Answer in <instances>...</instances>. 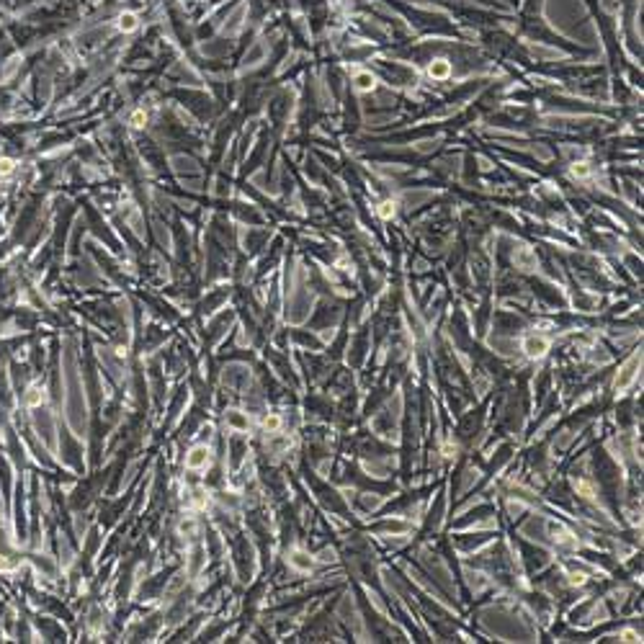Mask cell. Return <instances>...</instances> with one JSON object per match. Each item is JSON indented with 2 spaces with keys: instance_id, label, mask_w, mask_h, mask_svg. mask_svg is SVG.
<instances>
[{
  "instance_id": "cell-1",
  "label": "cell",
  "mask_w": 644,
  "mask_h": 644,
  "mask_svg": "<svg viewBox=\"0 0 644 644\" xmlns=\"http://www.w3.org/2000/svg\"><path fill=\"white\" fill-rule=\"evenodd\" d=\"M549 338L546 335H541V332H534V335H528L526 340H523V353L528 359H544L546 353H549Z\"/></svg>"
},
{
  "instance_id": "cell-2",
  "label": "cell",
  "mask_w": 644,
  "mask_h": 644,
  "mask_svg": "<svg viewBox=\"0 0 644 644\" xmlns=\"http://www.w3.org/2000/svg\"><path fill=\"white\" fill-rule=\"evenodd\" d=\"M211 464V451L206 446H193L188 454H186V466L193 472H201Z\"/></svg>"
},
{
  "instance_id": "cell-3",
  "label": "cell",
  "mask_w": 644,
  "mask_h": 644,
  "mask_svg": "<svg viewBox=\"0 0 644 644\" xmlns=\"http://www.w3.org/2000/svg\"><path fill=\"white\" fill-rule=\"evenodd\" d=\"M289 562H292V567L294 569H299V572H309L315 567V559L309 557L307 551H299V549H294L292 554H289Z\"/></svg>"
},
{
  "instance_id": "cell-4",
  "label": "cell",
  "mask_w": 644,
  "mask_h": 644,
  "mask_svg": "<svg viewBox=\"0 0 644 644\" xmlns=\"http://www.w3.org/2000/svg\"><path fill=\"white\" fill-rule=\"evenodd\" d=\"M227 425H230L232 431H237V433H245V431L250 428V420H248V415H242L240 410H232V412L227 415Z\"/></svg>"
},
{
  "instance_id": "cell-5",
  "label": "cell",
  "mask_w": 644,
  "mask_h": 644,
  "mask_svg": "<svg viewBox=\"0 0 644 644\" xmlns=\"http://www.w3.org/2000/svg\"><path fill=\"white\" fill-rule=\"evenodd\" d=\"M428 75H431V78H436V80H443V78H449V75H451V64H449L446 59H436V62H431V67H428Z\"/></svg>"
},
{
  "instance_id": "cell-6",
  "label": "cell",
  "mask_w": 644,
  "mask_h": 644,
  "mask_svg": "<svg viewBox=\"0 0 644 644\" xmlns=\"http://www.w3.org/2000/svg\"><path fill=\"white\" fill-rule=\"evenodd\" d=\"M551 534H554V541L562 544V546H575V544H577V539L572 536V531H567L564 526H554Z\"/></svg>"
},
{
  "instance_id": "cell-7",
  "label": "cell",
  "mask_w": 644,
  "mask_h": 644,
  "mask_svg": "<svg viewBox=\"0 0 644 644\" xmlns=\"http://www.w3.org/2000/svg\"><path fill=\"white\" fill-rule=\"evenodd\" d=\"M636 366H639V359H631V364L624 369V374H621L618 379H616V389H624V387L634 379V376H636Z\"/></svg>"
},
{
  "instance_id": "cell-8",
  "label": "cell",
  "mask_w": 644,
  "mask_h": 644,
  "mask_svg": "<svg viewBox=\"0 0 644 644\" xmlns=\"http://www.w3.org/2000/svg\"><path fill=\"white\" fill-rule=\"evenodd\" d=\"M516 263L521 265L523 271H531V268H534V265H536V255L531 253L528 248H521V250L516 253Z\"/></svg>"
},
{
  "instance_id": "cell-9",
  "label": "cell",
  "mask_w": 644,
  "mask_h": 644,
  "mask_svg": "<svg viewBox=\"0 0 644 644\" xmlns=\"http://www.w3.org/2000/svg\"><path fill=\"white\" fill-rule=\"evenodd\" d=\"M356 88H359V91H364V93H366V91H374V88H376V78L364 70V73L356 75Z\"/></svg>"
},
{
  "instance_id": "cell-10",
  "label": "cell",
  "mask_w": 644,
  "mask_h": 644,
  "mask_svg": "<svg viewBox=\"0 0 644 644\" xmlns=\"http://www.w3.org/2000/svg\"><path fill=\"white\" fill-rule=\"evenodd\" d=\"M260 425H263V431H265V433H278V431H281V417H278L276 412H268V415L263 417V423H260Z\"/></svg>"
},
{
  "instance_id": "cell-11",
  "label": "cell",
  "mask_w": 644,
  "mask_h": 644,
  "mask_svg": "<svg viewBox=\"0 0 644 644\" xmlns=\"http://www.w3.org/2000/svg\"><path fill=\"white\" fill-rule=\"evenodd\" d=\"M575 490H577V495H583V497H595V484L593 482H588V479H575Z\"/></svg>"
},
{
  "instance_id": "cell-12",
  "label": "cell",
  "mask_w": 644,
  "mask_h": 644,
  "mask_svg": "<svg viewBox=\"0 0 644 644\" xmlns=\"http://www.w3.org/2000/svg\"><path fill=\"white\" fill-rule=\"evenodd\" d=\"M376 214H379L382 219H392L397 214V204L394 201H382L379 206H376Z\"/></svg>"
},
{
  "instance_id": "cell-13",
  "label": "cell",
  "mask_w": 644,
  "mask_h": 644,
  "mask_svg": "<svg viewBox=\"0 0 644 644\" xmlns=\"http://www.w3.org/2000/svg\"><path fill=\"white\" fill-rule=\"evenodd\" d=\"M590 173L593 170H590L588 163H575L572 165V175H575V178H590Z\"/></svg>"
},
{
  "instance_id": "cell-14",
  "label": "cell",
  "mask_w": 644,
  "mask_h": 644,
  "mask_svg": "<svg viewBox=\"0 0 644 644\" xmlns=\"http://www.w3.org/2000/svg\"><path fill=\"white\" fill-rule=\"evenodd\" d=\"M26 402H29L31 407H34V405H41V402H44V392H41V389H31L29 397H26Z\"/></svg>"
},
{
  "instance_id": "cell-15",
  "label": "cell",
  "mask_w": 644,
  "mask_h": 644,
  "mask_svg": "<svg viewBox=\"0 0 644 644\" xmlns=\"http://www.w3.org/2000/svg\"><path fill=\"white\" fill-rule=\"evenodd\" d=\"M137 26V18L131 16V13H126V16H121V29H126V31H131Z\"/></svg>"
},
{
  "instance_id": "cell-16",
  "label": "cell",
  "mask_w": 644,
  "mask_h": 644,
  "mask_svg": "<svg viewBox=\"0 0 644 644\" xmlns=\"http://www.w3.org/2000/svg\"><path fill=\"white\" fill-rule=\"evenodd\" d=\"M145 121H147V116H145V111H137V114L131 116V124H134V126H145Z\"/></svg>"
},
{
  "instance_id": "cell-17",
  "label": "cell",
  "mask_w": 644,
  "mask_h": 644,
  "mask_svg": "<svg viewBox=\"0 0 644 644\" xmlns=\"http://www.w3.org/2000/svg\"><path fill=\"white\" fill-rule=\"evenodd\" d=\"M569 583H572V585H583V583H585V575H583V572H572V575H569Z\"/></svg>"
},
{
  "instance_id": "cell-18",
  "label": "cell",
  "mask_w": 644,
  "mask_h": 644,
  "mask_svg": "<svg viewBox=\"0 0 644 644\" xmlns=\"http://www.w3.org/2000/svg\"><path fill=\"white\" fill-rule=\"evenodd\" d=\"M624 636H626V641H636V634H634V631H624Z\"/></svg>"
}]
</instances>
